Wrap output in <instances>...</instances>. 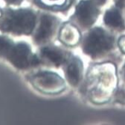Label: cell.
Returning a JSON list of instances; mask_svg holds the SVG:
<instances>
[{"label": "cell", "instance_id": "obj_1", "mask_svg": "<svg viewBox=\"0 0 125 125\" xmlns=\"http://www.w3.org/2000/svg\"><path fill=\"white\" fill-rule=\"evenodd\" d=\"M35 25V15L28 10H8L0 17V29L17 35H29Z\"/></svg>", "mask_w": 125, "mask_h": 125}, {"label": "cell", "instance_id": "obj_2", "mask_svg": "<svg viewBox=\"0 0 125 125\" xmlns=\"http://www.w3.org/2000/svg\"><path fill=\"white\" fill-rule=\"evenodd\" d=\"M114 38L101 28L91 30L83 43V51L93 58L113 48Z\"/></svg>", "mask_w": 125, "mask_h": 125}, {"label": "cell", "instance_id": "obj_3", "mask_svg": "<svg viewBox=\"0 0 125 125\" xmlns=\"http://www.w3.org/2000/svg\"><path fill=\"white\" fill-rule=\"evenodd\" d=\"M6 57L16 68L20 69H25L39 63L37 56L31 53V48L22 43L13 45Z\"/></svg>", "mask_w": 125, "mask_h": 125}, {"label": "cell", "instance_id": "obj_4", "mask_svg": "<svg viewBox=\"0 0 125 125\" xmlns=\"http://www.w3.org/2000/svg\"><path fill=\"white\" fill-rule=\"evenodd\" d=\"M98 14V8L91 1L82 0L77 5L75 16L80 23L85 27H89L95 23Z\"/></svg>", "mask_w": 125, "mask_h": 125}, {"label": "cell", "instance_id": "obj_5", "mask_svg": "<svg viewBox=\"0 0 125 125\" xmlns=\"http://www.w3.org/2000/svg\"><path fill=\"white\" fill-rule=\"evenodd\" d=\"M104 20L106 26L113 28L120 31L125 29V22L117 8H112L106 11Z\"/></svg>", "mask_w": 125, "mask_h": 125}, {"label": "cell", "instance_id": "obj_6", "mask_svg": "<svg viewBox=\"0 0 125 125\" xmlns=\"http://www.w3.org/2000/svg\"><path fill=\"white\" fill-rule=\"evenodd\" d=\"M54 27V19L49 16H43L41 18V23L38 32L36 35V41L38 43L45 41L48 39L52 33Z\"/></svg>", "mask_w": 125, "mask_h": 125}, {"label": "cell", "instance_id": "obj_7", "mask_svg": "<svg viewBox=\"0 0 125 125\" xmlns=\"http://www.w3.org/2000/svg\"><path fill=\"white\" fill-rule=\"evenodd\" d=\"M82 71V64L81 62L74 58L69 63L66 69V77L69 83L72 85H76L81 80Z\"/></svg>", "mask_w": 125, "mask_h": 125}, {"label": "cell", "instance_id": "obj_8", "mask_svg": "<svg viewBox=\"0 0 125 125\" xmlns=\"http://www.w3.org/2000/svg\"><path fill=\"white\" fill-rule=\"evenodd\" d=\"M36 77L38 79L40 83H42L44 87H48V88H52L54 85L57 87L63 85V81L61 80V78L52 73H41L37 74Z\"/></svg>", "mask_w": 125, "mask_h": 125}, {"label": "cell", "instance_id": "obj_9", "mask_svg": "<svg viewBox=\"0 0 125 125\" xmlns=\"http://www.w3.org/2000/svg\"><path fill=\"white\" fill-rule=\"evenodd\" d=\"M41 53L44 57L48 58L56 66L60 65L63 62V56L57 50L51 48H44Z\"/></svg>", "mask_w": 125, "mask_h": 125}, {"label": "cell", "instance_id": "obj_10", "mask_svg": "<svg viewBox=\"0 0 125 125\" xmlns=\"http://www.w3.org/2000/svg\"><path fill=\"white\" fill-rule=\"evenodd\" d=\"M13 45V44L10 40L0 36V56H7Z\"/></svg>", "mask_w": 125, "mask_h": 125}, {"label": "cell", "instance_id": "obj_11", "mask_svg": "<svg viewBox=\"0 0 125 125\" xmlns=\"http://www.w3.org/2000/svg\"><path fill=\"white\" fill-rule=\"evenodd\" d=\"M118 45L120 46L121 50L123 51V53H125V36H123L120 38L118 41Z\"/></svg>", "mask_w": 125, "mask_h": 125}, {"label": "cell", "instance_id": "obj_12", "mask_svg": "<svg viewBox=\"0 0 125 125\" xmlns=\"http://www.w3.org/2000/svg\"><path fill=\"white\" fill-rule=\"evenodd\" d=\"M5 1L10 4H17V3H19L20 2H21L22 0H5Z\"/></svg>", "mask_w": 125, "mask_h": 125}, {"label": "cell", "instance_id": "obj_13", "mask_svg": "<svg viewBox=\"0 0 125 125\" xmlns=\"http://www.w3.org/2000/svg\"><path fill=\"white\" fill-rule=\"evenodd\" d=\"M93 1L95 2H96L97 4H98V5H103V4H104L106 2V0H93Z\"/></svg>", "mask_w": 125, "mask_h": 125}, {"label": "cell", "instance_id": "obj_14", "mask_svg": "<svg viewBox=\"0 0 125 125\" xmlns=\"http://www.w3.org/2000/svg\"><path fill=\"white\" fill-rule=\"evenodd\" d=\"M124 0H116V3L118 4V6H121Z\"/></svg>", "mask_w": 125, "mask_h": 125}, {"label": "cell", "instance_id": "obj_15", "mask_svg": "<svg viewBox=\"0 0 125 125\" xmlns=\"http://www.w3.org/2000/svg\"><path fill=\"white\" fill-rule=\"evenodd\" d=\"M124 76H125V66H124Z\"/></svg>", "mask_w": 125, "mask_h": 125}]
</instances>
